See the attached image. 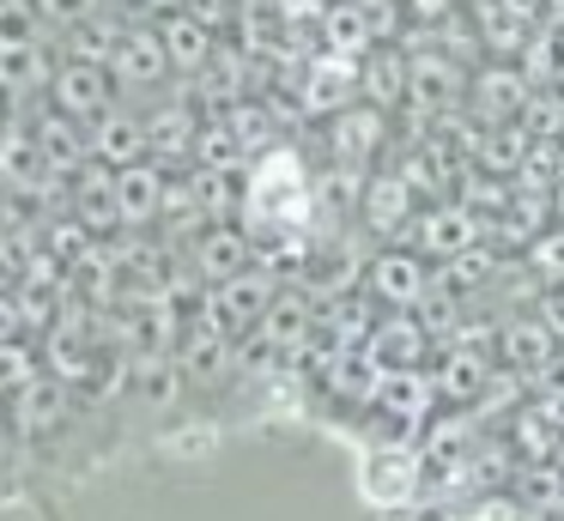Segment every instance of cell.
Masks as SVG:
<instances>
[{
  "mask_svg": "<svg viewBox=\"0 0 564 521\" xmlns=\"http://www.w3.org/2000/svg\"><path fill=\"white\" fill-rule=\"evenodd\" d=\"M243 206L249 218L261 225V237H273L280 225H297V213L310 206V176L292 152H268L256 158L249 170V188H243Z\"/></svg>",
  "mask_w": 564,
  "mask_h": 521,
  "instance_id": "1",
  "label": "cell"
},
{
  "mask_svg": "<svg viewBox=\"0 0 564 521\" xmlns=\"http://www.w3.org/2000/svg\"><path fill=\"white\" fill-rule=\"evenodd\" d=\"M273 297H280V285H273L268 273H243V279H231V285H213L207 291V310H200V322L207 327H219V334H256L261 327V315L273 310Z\"/></svg>",
  "mask_w": 564,
  "mask_h": 521,
  "instance_id": "2",
  "label": "cell"
},
{
  "mask_svg": "<svg viewBox=\"0 0 564 521\" xmlns=\"http://www.w3.org/2000/svg\"><path fill=\"white\" fill-rule=\"evenodd\" d=\"M431 291H437V279L425 273L419 249H382L377 261H370V297H382L394 315L425 310V303H431Z\"/></svg>",
  "mask_w": 564,
  "mask_h": 521,
  "instance_id": "3",
  "label": "cell"
},
{
  "mask_svg": "<svg viewBox=\"0 0 564 521\" xmlns=\"http://www.w3.org/2000/svg\"><path fill=\"white\" fill-rule=\"evenodd\" d=\"M256 230L243 225H207L195 230V249H188V267H195L207 285H231V279L256 273Z\"/></svg>",
  "mask_w": 564,
  "mask_h": 521,
  "instance_id": "4",
  "label": "cell"
},
{
  "mask_svg": "<svg viewBox=\"0 0 564 521\" xmlns=\"http://www.w3.org/2000/svg\"><path fill=\"white\" fill-rule=\"evenodd\" d=\"M316 322H322V303L304 285H285L273 297V310L261 315L256 339H261V351H310L316 346Z\"/></svg>",
  "mask_w": 564,
  "mask_h": 521,
  "instance_id": "5",
  "label": "cell"
},
{
  "mask_svg": "<svg viewBox=\"0 0 564 521\" xmlns=\"http://www.w3.org/2000/svg\"><path fill=\"white\" fill-rule=\"evenodd\" d=\"M50 104H55V116L104 121L110 116V67H91V61H67L62 55L55 85H50Z\"/></svg>",
  "mask_w": 564,
  "mask_h": 521,
  "instance_id": "6",
  "label": "cell"
},
{
  "mask_svg": "<svg viewBox=\"0 0 564 521\" xmlns=\"http://www.w3.org/2000/svg\"><path fill=\"white\" fill-rule=\"evenodd\" d=\"M413 206H419V188L401 170H377V176L365 182V194H358V213H365L370 237H401L406 225H419Z\"/></svg>",
  "mask_w": 564,
  "mask_h": 521,
  "instance_id": "7",
  "label": "cell"
},
{
  "mask_svg": "<svg viewBox=\"0 0 564 521\" xmlns=\"http://www.w3.org/2000/svg\"><path fill=\"white\" fill-rule=\"evenodd\" d=\"M413 249L419 254H437V261H455V254L479 249V213L462 200H443L431 213H419L413 225Z\"/></svg>",
  "mask_w": 564,
  "mask_h": 521,
  "instance_id": "8",
  "label": "cell"
},
{
  "mask_svg": "<svg viewBox=\"0 0 564 521\" xmlns=\"http://www.w3.org/2000/svg\"><path fill=\"white\" fill-rule=\"evenodd\" d=\"M425 346H431V334H425L419 315H382V322L370 327V339H365V358L377 363L382 376H406V370H419Z\"/></svg>",
  "mask_w": 564,
  "mask_h": 521,
  "instance_id": "9",
  "label": "cell"
},
{
  "mask_svg": "<svg viewBox=\"0 0 564 521\" xmlns=\"http://www.w3.org/2000/svg\"><path fill=\"white\" fill-rule=\"evenodd\" d=\"M164 200H171V182H164V170L152 164V158L116 170V213H122V230H140V225H152V218H164Z\"/></svg>",
  "mask_w": 564,
  "mask_h": 521,
  "instance_id": "10",
  "label": "cell"
},
{
  "mask_svg": "<svg viewBox=\"0 0 564 521\" xmlns=\"http://www.w3.org/2000/svg\"><path fill=\"white\" fill-rule=\"evenodd\" d=\"M431 400H437V382H431L425 370L382 376V388H377V412L401 436H413V431H425V424H431Z\"/></svg>",
  "mask_w": 564,
  "mask_h": 521,
  "instance_id": "11",
  "label": "cell"
},
{
  "mask_svg": "<svg viewBox=\"0 0 564 521\" xmlns=\"http://www.w3.org/2000/svg\"><path fill=\"white\" fill-rule=\"evenodd\" d=\"M147 158H152L147 116H128V109H110L104 121H91V164L128 170V164H147Z\"/></svg>",
  "mask_w": 564,
  "mask_h": 521,
  "instance_id": "12",
  "label": "cell"
},
{
  "mask_svg": "<svg viewBox=\"0 0 564 521\" xmlns=\"http://www.w3.org/2000/svg\"><path fill=\"white\" fill-rule=\"evenodd\" d=\"M389 140V116L370 104H352L346 116H334V164L346 170V176H358V170L377 158V145Z\"/></svg>",
  "mask_w": 564,
  "mask_h": 521,
  "instance_id": "13",
  "label": "cell"
},
{
  "mask_svg": "<svg viewBox=\"0 0 564 521\" xmlns=\"http://www.w3.org/2000/svg\"><path fill=\"white\" fill-rule=\"evenodd\" d=\"M67 419H74V388H67L62 376H37V382L13 400V431L19 436H50V431H62Z\"/></svg>",
  "mask_w": 564,
  "mask_h": 521,
  "instance_id": "14",
  "label": "cell"
},
{
  "mask_svg": "<svg viewBox=\"0 0 564 521\" xmlns=\"http://www.w3.org/2000/svg\"><path fill=\"white\" fill-rule=\"evenodd\" d=\"M352 97H358V67L346 55H322L316 67L304 73V116L334 121V116L352 109Z\"/></svg>",
  "mask_w": 564,
  "mask_h": 521,
  "instance_id": "15",
  "label": "cell"
},
{
  "mask_svg": "<svg viewBox=\"0 0 564 521\" xmlns=\"http://www.w3.org/2000/svg\"><path fill=\"white\" fill-rule=\"evenodd\" d=\"M462 97V67L449 55H406V104L425 109V116H443V109Z\"/></svg>",
  "mask_w": 564,
  "mask_h": 521,
  "instance_id": "16",
  "label": "cell"
},
{
  "mask_svg": "<svg viewBox=\"0 0 564 521\" xmlns=\"http://www.w3.org/2000/svg\"><path fill=\"white\" fill-rule=\"evenodd\" d=\"M498 358L510 363L516 376H540L558 358V339L540 327V315H510V322L498 327Z\"/></svg>",
  "mask_w": 564,
  "mask_h": 521,
  "instance_id": "17",
  "label": "cell"
},
{
  "mask_svg": "<svg viewBox=\"0 0 564 521\" xmlns=\"http://www.w3.org/2000/svg\"><path fill=\"white\" fill-rule=\"evenodd\" d=\"M316 36H322V48H328V55H346V61H365V55H370V43H377L365 0H334V7L322 12Z\"/></svg>",
  "mask_w": 564,
  "mask_h": 521,
  "instance_id": "18",
  "label": "cell"
},
{
  "mask_svg": "<svg viewBox=\"0 0 564 521\" xmlns=\"http://www.w3.org/2000/svg\"><path fill=\"white\" fill-rule=\"evenodd\" d=\"M431 382H437V394H443V400L467 406V400H479V394L491 388V358H486L479 346H449Z\"/></svg>",
  "mask_w": 564,
  "mask_h": 521,
  "instance_id": "19",
  "label": "cell"
},
{
  "mask_svg": "<svg viewBox=\"0 0 564 521\" xmlns=\"http://www.w3.org/2000/svg\"><path fill=\"white\" fill-rule=\"evenodd\" d=\"M147 140L159 164H183V158H195L200 121L188 116V104H159V109H147Z\"/></svg>",
  "mask_w": 564,
  "mask_h": 521,
  "instance_id": "20",
  "label": "cell"
},
{
  "mask_svg": "<svg viewBox=\"0 0 564 521\" xmlns=\"http://www.w3.org/2000/svg\"><path fill=\"white\" fill-rule=\"evenodd\" d=\"M534 97V85H528V73L522 67H503V61H491V67H479V79H474V109L486 121H503V116H516V109Z\"/></svg>",
  "mask_w": 564,
  "mask_h": 521,
  "instance_id": "21",
  "label": "cell"
},
{
  "mask_svg": "<svg viewBox=\"0 0 564 521\" xmlns=\"http://www.w3.org/2000/svg\"><path fill=\"white\" fill-rule=\"evenodd\" d=\"M74 213H79V225H86L91 237L122 225V213H116V170L110 164H86L74 176Z\"/></svg>",
  "mask_w": 564,
  "mask_h": 521,
  "instance_id": "22",
  "label": "cell"
},
{
  "mask_svg": "<svg viewBox=\"0 0 564 521\" xmlns=\"http://www.w3.org/2000/svg\"><path fill=\"white\" fill-rule=\"evenodd\" d=\"M413 473H419V448H382V455L365 460V491L370 503L394 509L413 497Z\"/></svg>",
  "mask_w": 564,
  "mask_h": 521,
  "instance_id": "23",
  "label": "cell"
},
{
  "mask_svg": "<svg viewBox=\"0 0 564 521\" xmlns=\"http://www.w3.org/2000/svg\"><path fill=\"white\" fill-rule=\"evenodd\" d=\"M116 85H159L164 73H171V55H164V36L159 31H128L122 48H116L110 61Z\"/></svg>",
  "mask_w": 564,
  "mask_h": 521,
  "instance_id": "24",
  "label": "cell"
},
{
  "mask_svg": "<svg viewBox=\"0 0 564 521\" xmlns=\"http://www.w3.org/2000/svg\"><path fill=\"white\" fill-rule=\"evenodd\" d=\"M159 36H164V55H171L176 73H207L213 55H219V48H213V31L195 19V12H176V19H164Z\"/></svg>",
  "mask_w": 564,
  "mask_h": 521,
  "instance_id": "25",
  "label": "cell"
},
{
  "mask_svg": "<svg viewBox=\"0 0 564 521\" xmlns=\"http://www.w3.org/2000/svg\"><path fill=\"white\" fill-rule=\"evenodd\" d=\"M358 97L389 116V109L406 97V55H394V48H370V55L358 61Z\"/></svg>",
  "mask_w": 564,
  "mask_h": 521,
  "instance_id": "26",
  "label": "cell"
},
{
  "mask_svg": "<svg viewBox=\"0 0 564 521\" xmlns=\"http://www.w3.org/2000/svg\"><path fill=\"white\" fill-rule=\"evenodd\" d=\"M176 363H183V376H188L195 388H207L213 376H225V363H231V334L195 322V327H188V339L176 346Z\"/></svg>",
  "mask_w": 564,
  "mask_h": 521,
  "instance_id": "27",
  "label": "cell"
},
{
  "mask_svg": "<svg viewBox=\"0 0 564 521\" xmlns=\"http://www.w3.org/2000/svg\"><path fill=\"white\" fill-rule=\"evenodd\" d=\"M522 261H528V279H534L540 291H564V225L540 230L522 249Z\"/></svg>",
  "mask_w": 564,
  "mask_h": 521,
  "instance_id": "28",
  "label": "cell"
},
{
  "mask_svg": "<svg viewBox=\"0 0 564 521\" xmlns=\"http://www.w3.org/2000/svg\"><path fill=\"white\" fill-rule=\"evenodd\" d=\"M486 279H498V254L491 249H467V254H455L449 267L437 273V297H462V291H474V285H486Z\"/></svg>",
  "mask_w": 564,
  "mask_h": 521,
  "instance_id": "29",
  "label": "cell"
},
{
  "mask_svg": "<svg viewBox=\"0 0 564 521\" xmlns=\"http://www.w3.org/2000/svg\"><path fill=\"white\" fill-rule=\"evenodd\" d=\"M176 376H183V363H176V351H152V358H134V388L147 406H164L176 388Z\"/></svg>",
  "mask_w": 564,
  "mask_h": 521,
  "instance_id": "30",
  "label": "cell"
},
{
  "mask_svg": "<svg viewBox=\"0 0 564 521\" xmlns=\"http://www.w3.org/2000/svg\"><path fill=\"white\" fill-rule=\"evenodd\" d=\"M243 85H249V67L237 55H213V67L200 73V91H207V104H219V116H225V109H237Z\"/></svg>",
  "mask_w": 564,
  "mask_h": 521,
  "instance_id": "31",
  "label": "cell"
},
{
  "mask_svg": "<svg viewBox=\"0 0 564 521\" xmlns=\"http://www.w3.org/2000/svg\"><path fill=\"white\" fill-rule=\"evenodd\" d=\"M31 12H37L50 31L74 36V31H86L91 19H104V0H31Z\"/></svg>",
  "mask_w": 564,
  "mask_h": 521,
  "instance_id": "32",
  "label": "cell"
},
{
  "mask_svg": "<svg viewBox=\"0 0 564 521\" xmlns=\"http://www.w3.org/2000/svg\"><path fill=\"white\" fill-rule=\"evenodd\" d=\"M37 382V363H31L25 346H0V394H25V388Z\"/></svg>",
  "mask_w": 564,
  "mask_h": 521,
  "instance_id": "33",
  "label": "cell"
},
{
  "mask_svg": "<svg viewBox=\"0 0 564 521\" xmlns=\"http://www.w3.org/2000/svg\"><path fill=\"white\" fill-rule=\"evenodd\" d=\"M540 327H546L552 339H564V291H540Z\"/></svg>",
  "mask_w": 564,
  "mask_h": 521,
  "instance_id": "34",
  "label": "cell"
},
{
  "mask_svg": "<svg viewBox=\"0 0 564 521\" xmlns=\"http://www.w3.org/2000/svg\"><path fill=\"white\" fill-rule=\"evenodd\" d=\"M498 7L510 12L516 24H528V31H534V24L546 19V7H552V0H498Z\"/></svg>",
  "mask_w": 564,
  "mask_h": 521,
  "instance_id": "35",
  "label": "cell"
},
{
  "mask_svg": "<svg viewBox=\"0 0 564 521\" xmlns=\"http://www.w3.org/2000/svg\"><path fill=\"white\" fill-rule=\"evenodd\" d=\"M188 12H195V19L207 24V31H219L225 12H231V0H188Z\"/></svg>",
  "mask_w": 564,
  "mask_h": 521,
  "instance_id": "36",
  "label": "cell"
},
{
  "mask_svg": "<svg viewBox=\"0 0 564 521\" xmlns=\"http://www.w3.org/2000/svg\"><path fill=\"white\" fill-rule=\"evenodd\" d=\"M19 327H25L19 303H7V297H0V346H19Z\"/></svg>",
  "mask_w": 564,
  "mask_h": 521,
  "instance_id": "37",
  "label": "cell"
},
{
  "mask_svg": "<svg viewBox=\"0 0 564 521\" xmlns=\"http://www.w3.org/2000/svg\"><path fill=\"white\" fill-rule=\"evenodd\" d=\"M7 109H13V91H7V85H0V133L13 128V121H7Z\"/></svg>",
  "mask_w": 564,
  "mask_h": 521,
  "instance_id": "38",
  "label": "cell"
},
{
  "mask_svg": "<svg viewBox=\"0 0 564 521\" xmlns=\"http://www.w3.org/2000/svg\"><path fill=\"white\" fill-rule=\"evenodd\" d=\"M552 213H558V225H564V176H558V188H552Z\"/></svg>",
  "mask_w": 564,
  "mask_h": 521,
  "instance_id": "39",
  "label": "cell"
}]
</instances>
